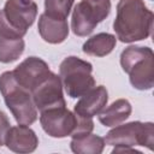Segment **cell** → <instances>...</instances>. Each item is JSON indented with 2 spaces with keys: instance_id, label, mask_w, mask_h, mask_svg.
Wrapping results in <instances>:
<instances>
[{
  "instance_id": "277c9868",
  "label": "cell",
  "mask_w": 154,
  "mask_h": 154,
  "mask_svg": "<svg viewBox=\"0 0 154 154\" xmlns=\"http://www.w3.org/2000/svg\"><path fill=\"white\" fill-rule=\"evenodd\" d=\"M120 65L137 90H149L154 85V53L149 47L129 46L120 54Z\"/></svg>"
},
{
  "instance_id": "3957f363",
  "label": "cell",
  "mask_w": 154,
  "mask_h": 154,
  "mask_svg": "<svg viewBox=\"0 0 154 154\" xmlns=\"http://www.w3.org/2000/svg\"><path fill=\"white\" fill-rule=\"evenodd\" d=\"M0 93L4 101L18 124L31 125L37 119V108L31 93L16 81L12 71L0 75Z\"/></svg>"
},
{
  "instance_id": "8fae6325",
  "label": "cell",
  "mask_w": 154,
  "mask_h": 154,
  "mask_svg": "<svg viewBox=\"0 0 154 154\" xmlns=\"http://www.w3.org/2000/svg\"><path fill=\"white\" fill-rule=\"evenodd\" d=\"M108 101V93L103 85L93 87L84 95L79 97L77 103L75 105L73 112L81 117L93 118L99 114Z\"/></svg>"
},
{
  "instance_id": "d6986e66",
  "label": "cell",
  "mask_w": 154,
  "mask_h": 154,
  "mask_svg": "<svg viewBox=\"0 0 154 154\" xmlns=\"http://www.w3.org/2000/svg\"><path fill=\"white\" fill-rule=\"evenodd\" d=\"M10 128H11V124H10V120L6 113L0 111V147L6 143V137H7Z\"/></svg>"
},
{
  "instance_id": "6da1fadb",
  "label": "cell",
  "mask_w": 154,
  "mask_h": 154,
  "mask_svg": "<svg viewBox=\"0 0 154 154\" xmlns=\"http://www.w3.org/2000/svg\"><path fill=\"white\" fill-rule=\"evenodd\" d=\"M153 19L154 14L143 0H119L113 30L124 43L146 40L152 34Z\"/></svg>"
},
{
  "instance_id": "7c38bea8",
  "label": "cell",
  "mask_w": 154,
  "mask_h": 154,
  "mask_svg": "<svg viewBox=\"0 0 154 154\" xmlns=\"http://www.w3.org/2000/svg\"><path fill=\"white\" fill-rule=\"evenodd\" d=\"M5 144L14 153H31L37 148L38 138L29 125L18 124L10 128Z\"/></svg>"
},
{
  "instance_id": "7a4b0ae2",
  "label": "cell",
  "mask_w": 154,
  "mask_h": 154,
  "mask_svg": "<svg viewBox=\"0 0 154 154\" xmlns=\"http://www.w3.org/2000/svg\"><path fill=\"white\" fill-rule=\"evenodd\" d=\"M40 123L43 131L54 138L71 136L72 138L90 134L94 129L91 118L81 117L66 106H59L40 112Z\"/></svg>"
},
{
  "instance_id": "5bb4252c",
  "label": "cell",
  "mask_w": 154,
  "mask_h": 154,
  "mask_svg": "<svg viewBox=\"0 0 154 154\" xmlns=\"http://www.w3.org/2000/svg\"><path fill=\"white\" fill-rule=\"evenodd\" d=\"M131 112V103L126 99H118L99 113V120L102 125L113 128L125 122L130 117Z\"/></svg>"
},
{
  "instance_id": "ac0fdd59",
  "label": "cell",
  "mask_w": 154,
  "mask_h": 154,
  "mask_svg": "<svg viewBox=\"0 0 154 154\" xmlns=\"http://www.w3.org/2000/svg\"><path fill=\"white\" fill-rule=\"evenodd\" d=\"M75 0H45V13L55 18L67 19Z\"/></svg>"
},
{
  "instance_id": "30bf717a",
  "label": "cell",
  "mask_w": 154,
  "mask_h": 154,
  "mask_svg": "<svg viewBox=\"0 0 154 154\" xmlns=\"http://www.w3.org/2000/svg\"><path fill=\"white\" fill-rule=\"evenodd\" d=\"M51 72L52 71L49 70L48 64L37 57L26 58L12 71L18 84L30 93L40 83H42L51 75Z\"/></svg>"
},
{
  "instance_id": "e0dca14e",
  "label": "cell",
  "mask_w": 154,
  "mask_h": 154,
  "mask_svg": "<svg viewBox=\"0 0 154 154\" xmlns=\"http://www.w3.org/2000/svg\"><path fill=\"white\" fill-rule=\"evenodd\" d=\"M23 38H13L0 35V63L8 64L16 61L24 52Z\"/></svg>"
},
{
  "instance_id": "52a82bcc",
  "label": "cell",
  "mask_w": 154,
  "mask_h": 154,
  "mask_svg": "<svg viewBox=\"0 0 154 154\" xmlns=\"http://www.w3.org/2000/svg\"><path fill=\"white\" fill-rule=\"evenodd\" d=\"M105 143L113 147H135L143 146L153 149L154 144V124L152 122H131L123 125L113 126L103 138Z\"/></svg>"
},
{
  "instance_id": "4fadbf2b",
  "label": "cell",
  "mask_w": 154,
  "mask_h": 154,
  "mask_svg": "<svg viewBox=\"0 0 154 154\" xmlns=\"http://www.w3.org/2000/svg\"><path fill=\"white\" fill-rule=\"evenodd\" d=\"M37 29L41 38L52 45L64 42L67 38L70 31L66 19L55 18L46 14L45 12L38 18Z\"/></svg>"
},
{
  "instance_id": "ffe728a7",
  "label": "cell",
  "mask_w": 154,
  "mask_h": 154,
  "mask_svg": "<svg viewBox=\"0 0 154 154\" xmlns=\"http://www.w3.org/2000/svg\"><path fill=\"white\" fill-rule=\"evenodd\" d=\"M112 153H141L134 147H114Z\"/></svg>"
},
{
  "instance_id": "5b68a950",
  "label": "cell",
  "mask_w": 154,
  "mask_h": 154,
  "mask_svg": "<svg viewBox=\"0 0 154 154\" xmlns=\"http://www.w3.org/2000/svg\"><path fill=\"white\" fill-rule=\"evenodd\" d=\"M37 16L34 0H7L0 10V35L23 38Z\"/></svg>"
},
{
  "instance_id": "8992f818",
  "label": "cell",
  "mask_w": 154,
  "mask_h": 154,
  "mask_svg": "<svg viewBox=\"0 0 154 154\" xmlns=\"http://www.w3.org/2000/svg\"><path fill=\"white\" fill-rule=\"evenodd\" d=\"M93 65L78 57L65 58L59 67L61 84L71 99H78L95 87V78L91 75Z\"/></svg>"
},
{
  "instance_id": "9c48e42d",
  "label": "cell",
  "mask_w": 154,
  "mask_h": 154,
  "mask_svg": "<svg viewBox=\"0 0 154 154\" xmlns=\"http://www.w3.org/2000/svg\"><path fill=\"white\" fill-rule=\"evenodd\" d=\"M31 96L35 107L40 112L53 107L66 106L61 79L54 72H51V75L31 91Z\"/></svg>"
},
{
  "instance_id": "9a60e30c",
  "label": "cell",
  "mask_w": 154,
  "mask_h": 154,
  "mask_svg": "<svg viewBox=\"0 0 154 154\" xmlns=\"http://www.w3.org/2000/svg\"><path fill=\"white\" fill-rule=\"evenodd\" d=\"M117 45V37L108 32H99L88 38L82 47V51L88 55L105 57L109 54Z\"/></svg>"
},
{
  "instance_id": "2e32d148",
  "label": "cell",
  "mask_w": 154,
  "mask_h": 154,
  "mask_svg": "<svg viewBox=\"0 0 154 154\" xmlns=\"http://www.w3.org/2000/svg\"><path fill=\"white\" fill-rule=\"evenodd\" d=\"M105 140L94 134H87L71 140L70 147L77 154H101L105 148Z\"/></svg>"
},
{
  "instance_id": "ba28073f",
  "label": "cell",
  "mask_w": 154,
  "mask_h": 154,
  "mask_svg": "<svg viewBox=\"0 0 154 154\" xmlns=\"http://www.w3.org/2000/svg\"><path fill=\"white\" fill-rule=\"evenodd\" d=\"M111 12V0H81L73 8L71 29L77 36H88Z\"/></svg>"
}]
</instances>
